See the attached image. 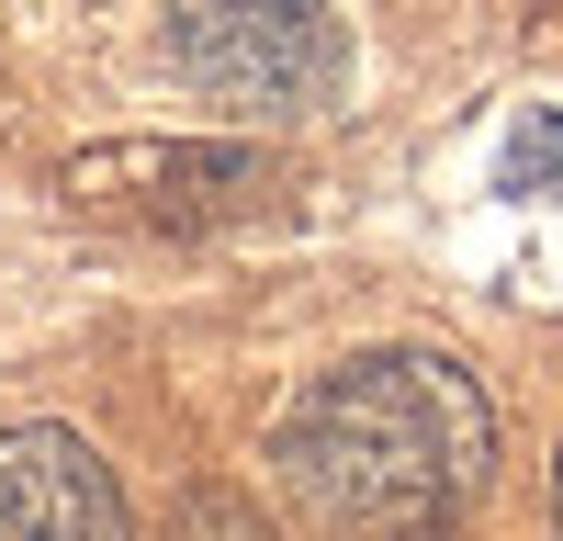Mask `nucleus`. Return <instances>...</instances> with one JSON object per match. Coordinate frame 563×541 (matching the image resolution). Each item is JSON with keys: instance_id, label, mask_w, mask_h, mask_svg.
<instances>
[{"instance_id": "nucleus-1", "label": "nucleus", "mask_w": 563, "mask_h": 541, "mask_svg": "<svg viewBox=\"0 0 563 541\" xmlns=\"http://www.w3.org/2000/svg\"><path fill=\"white\" fill-rule=\"evenodd\" d=\"M271 463L316 541H440L496 474V406L440 350H372L282 418Z\"/></svg>"}, {"instance_id": "nucleus-2", "label": "nucleus", "mask_w": 563, "mask_h": 541, "mask_svg": "<svg viewBox=\"0 0 563 541\" xmlns=\"http://www.w3.org/2000/svg\"><path fill=\"white\" fill-rule=\"evenodd\" d=\"M169 68L238 113H316L350 45L327 0H169Z\"/></svg>"}, {"instance_id": "nucleus-3", "label": "nucleus", "mask_w": 563, "mask_h": 541, "mask_svg": "<svg viewBox=\"0 0 563 541\" xmlns=\"http://www.w3.org/2000/svg\"><path fill=\"white\" fill-rule=\"evenodd\" d=\"M0 541H135L113 463L79 429H0Z\"/></svg>"}, {"instance_id": "nucleus-4", "label": "nucleus", "mask_w": 563, "mask_h": 541, "mask_svg": "<svg viewBox=\"0 0 563 541\" xmlns=\"http://www.w3.org/2000/svg\"><path fill=\"white\" fill-rule=\"evenodd\" d=\"M260 180L249 147H90L68 169V192L79 203H124V214H169V225H192V214H225Z\"/></svg>"}, {"instance_id": "nucleus-5", "label": "nucleus", "mask_w": 563, "mask_h": 541, "mask_svg": "<svg viewBox=\"0 0 563 541\" xmlns=\"http://www.w3.org/2000/svg\"><path fill=\"white\" fill-rule=\"evenodd\" d=\"M496 180H507V192H541V203H563V113H519V124H507V158H496Z\"/></svg>"}, {"instance_id": "nucleus-6", "label": "nucleus", "mask_w": 563, "mask_h": 541, "mask_svg": "<svg viewBox=\"0 0 563 541\" xmlns=\"http://www.w3.org/2000/svg\"><path fill=\"white\" fill-rule=\"evenodd\" d=\"M169 541H282L249 496H225V485H192L180 496V519H169Z\"/></svg>"}, {"instance_id": "nucleus-7", "label": "nucleus", "mask_w": 563, "mask_h": 541, "mask_svg": "<svg viewBox=\"0 0 563 541\" xmlns=\"http://www.w3.org/2000/svg\"><path fill=\"white\" fill-rule=\"evenodd\" d=\"M552 519H563V463H552Z\"/></svg>"}]
</instances>
